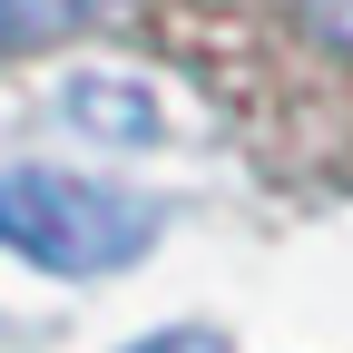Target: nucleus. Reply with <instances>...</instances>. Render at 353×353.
<instances>
[{
	"label": "nucleus",
	"instance_id": "nucleus-3",
	"mask_svg": "<svg viewBox=\"0 0 353 353\" xmlns=\"http://www.w3.org/2000/svg\"><path fill=\"white\" fill-rule=\"evenodd\" d=\"M99 0H0V50H20V39H59L79 30Z\"/></svg>",
	"mask_w": 353,
	"mask_h": 353
},
{
	"label": "nucleus",
	"instance_id": "nucleus-5",
	"mask_svg": "<svg viewBox=\"0 0 353 353\" xmlns=\"http://www.w3.org/2000/svg\"><path fill=\"white\" fill-rule=\"evenodd\" d=\"M304 20H314L334 50H353V0H304Z\"/></svg>",
	"mask_w": 353,
	"mask_h": 353
},
{
	"label": "nucleus",
	"instance_id": "nucleus-4",
	"mask_svg": "<svg viewBox=\"0 0 353 353\" xmlns=\"http://www.w3.org/2000/svg\"><path fill=\"white\" fill-rule=\"evenodd\" d=\"M128 353H226V334H216V324H176V334H148Z\"/></svg>",
	"mask_w": 353,
	"mask_h": 353
},
{
	"label": "nucleus",
	"instance_id": "nucleus-1",
	"mask_svg": "<svg viewBox=\"0 0 353 353\" xmlns=\"http://www.w3.org/2000/svg\"><path fill=\"white\" fill-rule=\"evenodd\" d=\"M157 236V216L138 196L99 187V176H69V167H10L0 176V245L39 275H118L138 265Z\"/></svg>",
	"mask_w": 353,
	"mask_h": 353
},
{
	"label": "nucleus",
	"instance_id": "nucleus-2",
	"mask_svg": "<svg viewBox=\"0 0 353 353\" xmlns=\"http://www.w3.org/2000/svg\"><path fill=\"white\" fill-rule=\"evenodd\" d=\"M69 118H79V128H99V138H118V148H138L148 128H157L148 88H118V79H79V88H69Z\"/></svg>",
	"mask_w": 353,
	"mask_h": 353
}]
</instances>
